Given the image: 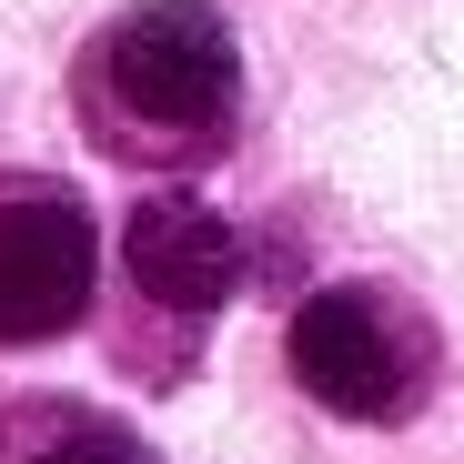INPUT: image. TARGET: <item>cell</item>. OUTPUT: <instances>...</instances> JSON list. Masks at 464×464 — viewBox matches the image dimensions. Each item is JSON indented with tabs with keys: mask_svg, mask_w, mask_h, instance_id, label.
<instances>
[{
	"mask_svg": "<svg viewBox=\"0 0 464 464\" xmlns=\"http://www.w3.org/2000/svg\"><path fill=\"white\" fill-rule=\"evenodd\" d=\"M82 121L102 151L192 172L243 121V51L212 0H131L82 61Z\"/></svg>",
	"mask_w": 464,
	"mask_h": 464,
	"instance_id": "cell-1",
	"label": "cell"
},
{
	"mask_svg": "<svg viewBox=\"0 0 464 464\" xmlns=\"http://www.w3.org/2000/svg\"><path fill=\"white\" fill-rule=\"evenodd\" d=\"M21 464H151V444L131 424H111V414H51V434Z\"/></svg>",
	"mask_w": 464,
	"mask_h": 464,
	"instance_id": "cell-5",
	"label": "cell"
},
{
	"mask_svg": "<svg viewBox=\"0 0 464 464\" xmlns=\"http://www.w3.org/2000/svg\"><path fill=\"white\" fill-rule=\"evenodd\" d=\"M293 383L343 424H404L434 394V324L383 283H334L293 314L283 334Z\"/></svg>",
	"mask_w": 464,
	"mask_h": 464,
	"instance_id": "cell-2",
	"label": "cell"
},
{
	"mask_svg": "<svg viewBox=\"0 0 464 464\" xmlns=\"http://www.w3.org/2000/svg\"><path fill=\"white\" fill-rule=\"evenodd\" d=\"M92 212L61 182H0V343H51L92 314Z\"/></svg>",
	"mask_w": 464,
	"mask_h": 464,
	"instance_id": "cell-3",
	"label": "cell"
},
{
	"mask_svg": "<svg viewBox=\"0 0 464 464\" xmlns=\"http://www.w3.org/2000/svg\"><path fill=\"white\" fill-rule=\"evenodd\" d=\"M121 273L162 324H212L232 303V283H243V232L192 192H151L121 222Z\"/></svg>",
	"mask_w": 464,
	"mask_h": 464,
	"instance_id": "cell-4",
	"label": "cell"
}]
</instances>
